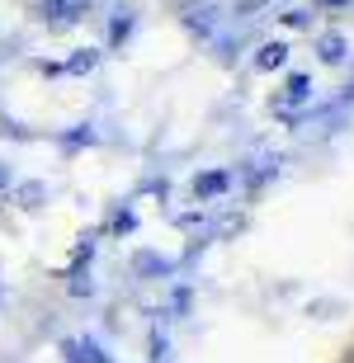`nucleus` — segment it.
Listing matches in <instances>:
<instances>
[{"instance_id": "f257e3e1", "label": "nucleus", "mask_w": 354, "mask_h": 363, "mask_svg": "<svg viewBox=\"0 0 354 363\" xmlns=\"http://www.w3.org/2000/svg\"><path fill=\"white\" fill-rule=\"evenodd\" d=\"M90 10V0H43V19L52 28H67V24H76L81 14Z\"/></svg>"}, {"instance_id": "f03ea898", "label": "nucleus", "mask_w": 354, "mask_h": 363, "mask_svg": "<svg viewBox=\"0 0 354 363\" xmlns=\"http://www.w3.org/2000/svg\"><path fill=\"white\" fill-rule=\"evenodd\" d=\"M316 52H321L326 67H341L345 52H350V43H345V33H321V38H316Z\"/></svg>"}, {"instance_id": "7ed1b4c3", "label": "nucleus", "mask_w": 354, "mask_h": 363, "mask_svg": "<svg viewBox=\"0 0 354 363\" xmlns=\"http://www.w3.org/2000/svg\"><path fill=\"white\" fill-rule=\"evenodd\" d=\"M227 189H232V175H227V170H208V175L194 179V194H199V199H218Z\"/></svg>"}, {"instance_id": "20e7f679", "label": "nucleus", "mask_w": 354, "mask_h": 363, "mask_svg": "<svg viewBox=\"0 0 354 363\" xmlns=\"http://www.w3.org/2000/svg\"><path fill=\"white\" fill-rule=\"evenodd\" d=\"M307 99H312V76H288V85H284V99H279V104H307Z\"/></svg>"}, {"instance_id": "39448f33", "label": "nucleus", "mask_w": 354, "mask_h": 363, "mask_svg": "<svg viewBox=\"0 0 354 363\" xmlns=\"http://www.w3.org/2000/svg\"><path fill=\"white\" fill-rule=\"evenodd\" d=\"M284 62H288V43H265L260 57H255L260 71H274V67H284Z\"/></svg>"}, {"instance_id": "423d86ee", "label": "nucleus", "mask_w": 354, "mask_h": 363, "mask_svg": "<svg viewBox=\"0 0 354 363\" xmlns=\"http://www.w3.org/2000/svg\"><path fill=\"white\" fill-rule=\"evenodd\" d=\"M128 33H133V10H128V5H118V10H114V19H109V43L118 48Z\"/></svg>"}, {"instance_id": "0eeeda50", "label": "nucleus", "mask_w": 354, "mask_h": 363, "mask_svg": "<svg viewBox=\"0 0 354 363\" xmlns=\"http://www.w3.org/2000/svg\"><path fill=\"white\" fill-rule=\"evenodd\" d=\"M95 62H99V52H95V48H81V52H76V57L67 62V71H76V76H85V71L95 67Z\"/></svg>"}, {"instance_id": "6e6552de", "label": "nucleus", "mask_w": 354, "mask_h": 363, "mask_svg": "<svg viewBox=\"0 0 354 363\" xmlns=\"http://www.w3.org/2000/svg\"><path fill=\"white\" fill-rule=\"evenodd\" d=\"M81 363H109V359H104V350H99L95 340H85L81 345Z\"/></svg>"}, {"instance_id": "1a4fd4ad", "label": "nucleus", "mask_w": 354, "mask_h": 363, "mask_svg": "<svg viewBox=\"0 0 354 363\" xmlns=\"http://www.w3.org/2000/svg\"><path fill=\"white\" fill-rule=\"evenodd\" d=\"M284 24H288V28H302V24H307V10H288Z\"/></svg>"}, {"instance_id": "9d476101", "label": "nucleus", "mask_w": 354, "mask_h": 363, "mask_svg": "<svg viewBox=\"0 0 354 363\" xmlns=\"http://www.w3.org/2000/svg\"><path fill=\"white\" fill-rule=\"evenodd\" d=\"M316 5H326V10H336V5H345V0H316Z\"/></svg>"}, {"instance_id": "9b49d317", "label": "nucleus", "mask_w": 354, "mask_h": 363, "mask_svg": "<svg viewBox=\"0 0 354 363\" xmlns=\"http://www.w3.org/2000/svg\"><path fill=\"white\" fill-rule=\"evenodd\" d=\"M0 184H10V175H5V170H0Z\"/></svg>"}]
</instances>
